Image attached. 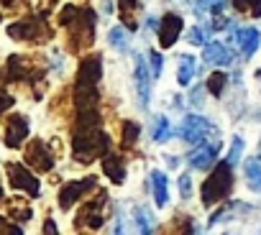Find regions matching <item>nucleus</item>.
<instances>
[{
  "label": "nucleus",
  "instance_id": "14",
  "mask_svg": "<svg viewBox=\"0 0 261 235\" xmlns=\"http://www.w3.org/2000/svg\"><path fill=\"white\" fill-rule=\"evenodd\" d=\"M102 171L113 184H123L125 182V161L115 154H105L102 156Z\"/></svg>",
  "mask_w": 261,
  "mask_h": 235
},
{
  "label": "nucleus",
  "instance_id": "5",
  "mask_svg": "<svg viewBox=\"0 0 261 235\" xmlns=\"http://www.w3.org/2000/svg\"><path fill=\"white\" fill-rule=\"evenodd\" d=\"M95 184H97L95 177H85V179H80V182H69V184H64L62 192H59V207H62V210H69L80 197H85L87 192H92Z\"/></svg>",
  "mask_w": 261,
  "mask_h": 235
},
{
  "label": "nucleus",
  "instance_id": "33",
  "mask_svg": "<svg viewBox=\"0 0 261 235\" xmlns=\"http://www.w3.org/2000/svg\"><path fill=\"white\" fill-rule=\"evenodd\" d=\"M46 232H57V227H54V222L51 220H46V227H44Z\"/></svg>",
  "mask_w": 261,
  "mask_h": 235
},
{
  "label": "nucleus",
  "instance_id": "10",
  "mask_svg": "<svg viewBox=\"0 0 261 235\" xmlns=\"http://www.w3.org/2000/svg\"><path fill=\"white\" fill-rule=\"evenodd\" d=\"M26 161H29L34 169H39V171H51V166H54V156H51V151H49V146H46L44 141H34V143L29 146Z\"/></svg>",
  "mask_w": 261,
  "mask_h": 235
},
{
  "label": "nucleus",
  "instance_id": "19",
  "mask_svg": "<svg viewBox=\"0 0 261 235\" xmlns=\"http://www.w3.org/2000/svg\"><path fill=\"white\" fill-rule=\"evenodd\" d=\"M192 77H195V59L190 54H182L179 56V67H177V82L182 87H187L192 82Z\"/></svg>",
  "mask_w": 261,
  "mask_h": 235
},
{
  "label": "nucleus",
  "instance_id": "25",
  "mask_svg": "<svg viewBox=\"0 0 261 235\" xmlns=\"http://www.w3.org/2000/svg\"><path fill=\"white\" fill-rule=\"evenodd\" d=\"M136 8H139V0H120V13H123V21H125V26H128L130 31L139 28V23L134 21V16H130Z\"/></svg>",
  "mask_w": 261,
  "mask_h": 235
},
{
  "label": "nucleus",
  "instance_id": "8",
  "mask_svg": "<svg viewBox=\"0 0 261 235\" xmlns=\"http://www.w3.org/2000/svg\"><path fill=\"white\" fill-rule=\"evenodd\" d=\"M100 77H102V59L97 54L80 62V69H77V84L80 87H97Z\"/></svg>",
  "mask_w": 261,
  "mask_h": 235
},
{
  "label": "nucleus",
  "instance_id": "16",
  "mask_svg": "<svg viewBox=\"0 0 261 235\" xmlns=\"http://www.w3.org/2000/svg\"><path fill=\"white\" fill-rule=\"evenodd\" d=\"M258 39H261V34L256 28H251V26L238 28V46H241L243 59H251L253 56V51L258 49Z\"/></svg>",
  "mask_w": 261,
  "mask_h": 235
},
{
  "label": "nucleus",
  "instance_id": "23",
  "mask_svg": "<svg viewBox=\"0 0 261 235\" xmlns=\"http://www.w3.org/2000/svg\"><path fill=\"white\" fill-rule=\"evenodd\" d=\"M108 39H110V46H113V49H118V51H128V34H125V28L113 26L110 34H108Z\"/></svg>",
  "mask_w": 261,
  "mask_h": 235
},
{
  "label": "nucleus",
  "instance_id": "30",
  "mask_svg": "<svg viewBox=\"0 0 261 235\" xmlns=\"http://www.w3.org/2000/svg\"><path fill=\"white\" fill-rule=\"evenodd\" d=\"M179 194H182V199H190L192 197V179L187 174L179 177Z\"/></svg>",
  "mask_w": 261,
  "mask_h": 235
},
{
  "label": "nucleus",
  "instance_id": "9",
  "mask_svg": "<svg viewBox=\"0 0 261 235\" xmlns=\"http://www.w3.org/2000/svg\"><path fill=\"white\" fill-rule=\"evenodd\" d=\"M8 177H11V184H13L16 189H23V192H29L31 197H39L41 187H39L36 177L29 174L26 166H21V164H8Z\"/></svg>",
  "mask_w": 261,
  "mask_h": 235
},
{
  "label": "nucleus",
  "instance_id": "12",
  "mask_svg": "<svg viewBox=\"0 0 261 235\" xmlns=\"http://www.w3.org/2000/svg\"><path fill=\"white\" fill-rule=\"evenodd\" d=\"M136 90H139V105L146 110L151 100V79H149V67L141 56H136Z\"/></svg>",
  "mask_w": 261,
  "mask_h": 235
},
{
  "label": "nucleus",
  "instance_id": "7",
  "mask_svg": "<svg viewBox=\"0 0 261 235\" xmlns=\"http://www.w3.org/2000/svg\"><path fill=\"white\" fill-rule=\"evenodd\" d=\"M182 28H185L182 16L167 13V16L162 18V23H159V44H162V49H172V46L177 44V39H179Z\"/></svg>",
  "mask_w": 261,
  "mask_h": 235
},
{
  "label": "nucleus",
  "instance_id": "11",
  "mask_svg": "<svg viewBox=\"0 0 261 235\" xmlns=\"http://www.w3.org/2000/svg\"><path fill=\"white\" fill-rule=\"evenodd\" d=\"M202 59L213 67H230L233 64V54L225 44L220 41H207L205 49H202Z\"/></svg>",
  "mask_w": 261,
  "mask_h": 235
},
{
  "label": "nucleus",
  "instance_id": "28",
  "mask_svg": "<svg viewBox=\"0 0 261 235\" xmlns=\"http://www.w3.org/2000/svg\"><path fill=\"white\" fill-rule=\"evenodd\" d=\"M149 62H151V77L156 79V77H162V72H164V56H162V51H149Z\"/></svg>",
  "mask_w": 261,
  "mask_h": 235
},
{
  "label": "nucleus",
  "instance_id": "2",
  "mask_svg": "<svg viewBox=\"0 0 261 235\" xmlns=\"http://www.w3.org/2000/svg\"><path fill=\"white\" fill-rule=\"evenodd\" d=\"M69 39H72V49L74 51L87 49L95 41V13L90 8L87 11H80L74 16V26L69 31Z\"/></svg>",
  "mask_w": 261,
  "mask_h": 235
},
{
  "label": "nucleus",
  "instance_id": "26",
  "mask_svg": "<svg viewBox=\"0 0 261 235\" xmlns=\"http://www.w3.org/2000/svg\"><path fill=\"white\" fill-rule=\"evenodd\" d=\"M230 3L246 16H253V18L261 16V0H230Z\"/></svg>",
  "mask_w": 261,
  "mask_h": 235
},
{
  "label": "nucleus",
  "instance_id": "13",
  "mask_svg": "<svg viewBox=\"0 0 261 235\" xmlns=\"http://www.w3.org/2000/svg\"><path fill=\"white\" fill-rule=\"evenodd\" d=\"M26 136H29V121H26L23 115L11 118V121H8V131H6V143L11 149H16V146H21V141Z\"/></svg>",
  "mask_w": 261,
  "mask_h": 235
},
{
  "label": "nucleus",
  "instance_id": "3",
  "mask_svg": "<svg viewBox=\"0 0 261 235\" xmlns=\"http://www.w3.org/2000/svg\"><path fill=\"white\" fill-rule=\"evenodd\" d=\"M215 133V126L207 121V118H202V115H187L185 121H182V128H179V136H182V141H187V143H205V138L207 136H213Z\"/></svg>",
  "mask_w": 261,
  "mask_h": 235
},
{
  "label": "nucleus",
  "instance_id": "22",
  "mask_svg": "<svg viewBox=\"0 0 261 235\" xmlns=\"http://www.w3.org/2000/svg\"><path fill=\"white\" fill-rule=\"evenodd\" d=\"M230 6V0H197V13H215L220 16Z\"/></svg>",
  "mask_w": 261,
  "mask_h": 235
},
{
  "label": "nucleus",
  "instance_id": "6",
  "mask_svg": "<svg viewBox=\"0 0 261 235\" xmlns=\"http://www.w3.org/2000/svg\"><path fill=\"white\" fill-rule=\"evenodd\" d=\"M218 154H220V143H197V149L190 151L187 161L192 169H213L218 164Z\"/></svg>",
  "mask_w": 261,
  "mask_h": 235
},
{
  "label": "nucleus",
  "instance_id": "27",
  "mask_svg": "<svg viewBox=\"0 0 261 235\" xmlns=\"http://www.w3.org/2000/svg\"><path fill=\"white\" fill-rule=\"evenodd\" d=\"M187 39H190V44H195V46H205V44L210 41V36H207V28H202V26H195V28H190Z\"/></svg>",
  "mask_w": 261,
  "mask_h": 235
},
{
  "label": "nucleus",
  "instance_id": "4",
  "mask_svg": "<svg viewBox=\"0 0 261 235\" xmlns=\"http://www.w3.org/2000/svg\"><path fill=\"white\" fill-rule=\"evenodd\" d=\"M108 202V194L105 192H100V197H95L92 202H87V204H82V210H80V215H77V227L82 225V227H90V230H100V225L105 222V204Z\"/></svg>",
  "mask_w": 261,
  "mask_h": 235
},
{
  "label": "nucleus",
  "instance_id": "20",
  "mask_svg": "<svg viewBox=\"0 0 261 235\" xmlns=\"http://www.w3.org/2000/svg\"><path fill=\"white\" fill-rule=\"evenodd\" d=\"M169 136H172V123L167 121L164 115H156V118H154V128H151L154 143H167Z\"/></svg>",
  "mask_w": 261,
  "mask_h": 235
},
{
  "label": "nucleus",
  "instance_id": "29",
  "mask_svg": "<svg viewBox=\"0 0 261 235\" xmlns=\"http://www.w3.org/2000/svg\"><path fill=\"white\" fill-rule=\"evenodd\" d=\"M241 151H243V138L241 136H233V146H230V156H228V161L233 166L241 161Z\"/></svg>",
  "mask_w": 261,
  "mask_h": 235
},
{
  "label": "nucleus",
  "instance_id": "32",
  "mask_svg": "<svg viewBox=\"0 0 261 235\" xmlns=\"http://www.w3.org/2000/svg\"><path fill=\"white\" fill-rule=\"evenodd\" d=\"M202 95H205V92H202V87H195V90H192V97H190V100H192V105H200V97H202Z\"/></svg>",
  "mask_w": 261,
  "mask_h": 235
},
{
  "label": "nucleus",
  "instance_id": "31",
  "mask_svg": "<svg viewBox=\"0 0 261 235\" xmlns=\"http://www.w3.org/2000/svg\"><path fill=\"white\" fill-rule=\"evenodd\" d=\"M11 105H13V97H11V95H0V112L8 110Z\"/></svg>",
  "mask_w": 261,
  "mask_h": 235
},
{
  "label": "nucleus",
  "instance_id": "21",
  "mask_svg": "<svg viewBox=\"0 0 261 235\" xmlns=\"http://www.w3.org/2000/svg\"><path fill=\"white\" fill-rule=\"evenodd\" d=\"M139 136H141V126L139 123H134V121H125L123 123V146L125 149H134L136 141H139Z\"/></svg>",
  "mask_w": 261,
  "mask_h": 235
},
{
  "label": "nucleus",
  "instance_id": "17",
  "mask_svg": "<svg viewBox=\"0 0 261 235\" xmlns=\"http://www.w3.org/2000/svg\"><path fill=\"white\" fill-rule=\"evenodd\" d=\"M130 217H134V222H136V230L144 232V235H149V232L156 230V220H154V215L144 204H136L134 210H130Z\"/></svg>",
  "mask_w": 261,
  "mask_h": 235
},
{
  "label": "nucleus",
  "instance_id": "1",
  "mask_svg": "<svg viewBox=\"0 0 261 235\" xmlns=\"http://www.w3.org/2000/svg\"><path fill=\"white\" fill-rule=\"evenodd\" d=\"M230 189H233V164L225 159V161H218V164L213 166L210 177L202 182L200 194H202V202L210 207V204L225 199V197L230 194Z\"/></svg>",
  "mask_w": 261,
  "mask_h": 235
},
{
  "label": "nucleus",
  "instance_id": "18",
  "mask_svg": "<svg viewBox=\"0 0 261 235\" xmlns=\"http://www.w3.org/2000/svg\"><path fill=\"white\" fill-rule=\"evenodd\" d=\"M243 177H246V182L253 192H261V161L258 159L243 161Z\"/></svg>",
  "mask_w": 261,
  "mask_h": 235
},
{
  "label": "nucleus",
  "instance_id": "15",
  "mask_svg": "<svg viewBox=\"0 0 261 235\" xmlns=\"http://www.w3.org/2000/svg\"><path fill=\"white\" fill-rule=\"evenodd\" d=\"M151 192H154L156 207H167L169 204V184H167V174L162 169L151 171Z\"/></svg>",
  "mask_w": 261,
  "mask_h": 235
},
{
  "label": "nucleus",
  "instance_id": "24",
  "mask_svg": "<svg viewBox=\"0 0 261 235\" xmlns=\"http://www.w3.org/2000/svg\"><path fill=\"white\" fill-rule=\"evenodd\" d=\"M225 82H228V74H223V72H213L210 79H207V92H210L213 97H223Z\"/></svg>",
  "mask_w": 261,
  "mask_h": 235
}]
</instances>
